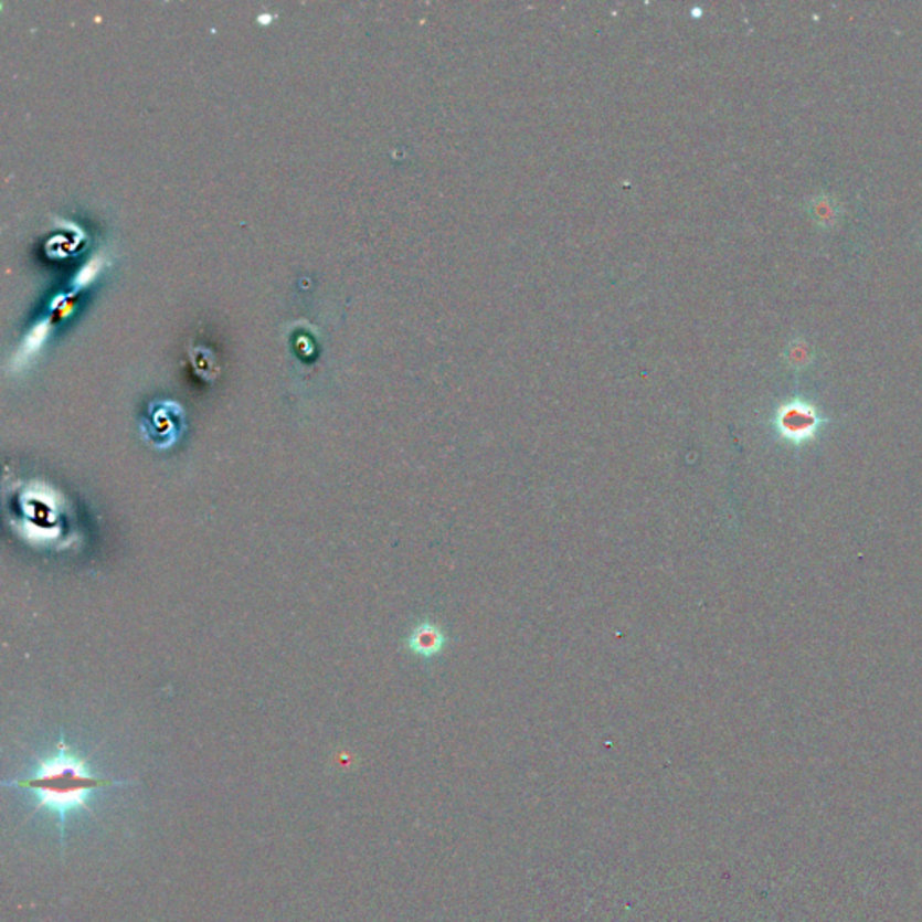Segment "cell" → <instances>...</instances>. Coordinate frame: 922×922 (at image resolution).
<instances>
[{
	"instance_id": "cell-3",
	"label": "cell",
	"mask_w": 922,
	"mask_h": 922,
	"mask_svg": "<svg viewBox=\"0 0 922 922\" xmlns=\"http://www.w3.org/2000/svg\"><path fill=\"white\" fill-rule=\"evenodd\" d=\"M442 642H444V638L439 635V630L430 627V625H424V627L415 630V635L411 636V649L418 655L431 656L438 653Z\"/></svg>"
},
{
	"instance_id": "cell-2",
	"label": "cell",
	"mask_w": 922,
	"mask_h": 922,
	"mask_svg": "<svg viewBox=\"0 0 922 922\" xmlns=\"http://www.w3.org/2000/svg\"><path fill=\"white\" fill-rule=\"evenodd\" d=\"M184 433V413L173 402H159L150 407L142 422V435L156 449H170Z\"/></svg>"
},
{
	"instance_id": "cell-1",
	"label": "cell",
	"mask_w": 922,
	"mask_h": 922,
	"mask_svg": "<svg viewBox=\"0 0 922 922\" xmlns=\"http://www.w3.org/2000/svg\"><path fill=\"white\" fill-rule=\"evenodd\" d=\"M127 782L93 775L85 762L60 744L59 752L40 762L36 772L28 778L4 782L6 787L30 791L36 798V809L50 810L59 818L60 836L65 838L68 815L84 810L96 791L125 786Z\"/></svg>"
}]
</instances>
